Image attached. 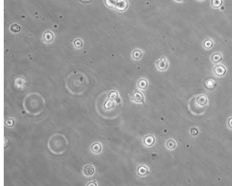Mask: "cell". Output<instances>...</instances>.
Returning a JSON list of instances; mask_svg holds the SVG:
<instances>
[{
    "mask_svg": "<svg viewBox=\"0 0 232 186\" xmlns=\"http://www.w3.org/2000/svg\"><path fill=\"white\" fill-rule=\"evenodd\" d=\"M91 151L94 154H99L102 151V146L101 143L95 142L91 144L90 147Z\"/></svg>",
    "mask_w": 232,
    "mask_h": 186,
    "instance_id": "obj_12",
    "label": "cell"
},
{
    "mask_svg": "<svg viewBox=\"0 0 232 186\" xmlns=\"http://www.w3.org/2000/svg\"><path fill=\"white\" fill-rule=\"evenodd\" d=\"M227 68L223 64H215L213 68V73L214 75L218 77H222L226 75L227 73Z\"/></svg>",
    "mask_w": 232,
    "mask_h": 186,
    "instance_id": "obj_4",
    "label": "cell"
},
{
    "mask_svg": "<svg viewBox=\"0 0 232 186\" xmlns=\"http://www.w3.org/2000/svg\"><path fill=\"white\" fill-rule=\"evenodd\" d=\"M223 59L222 54L219 52L214 53L210 56V60L212 63L215 64H219Z\"/></svg>",
    "mask_w": 232,
    "mask_h": 186,
    "instance_id": "obj_9",
    "label": "cell"
},
{
    "mask_svg": "<svg viewBox=\"0 0 232 186\" xmlns=\"http://www.w3.org/2000/svg\"><path fill=\"white\" fill-rule=\"evenodd\" d=\"M117 1V0H105V4L109 8L114 9Z\"/></svg>",
    "mask_w": 232,
    "mask_h": 186,
    "instance_id": "obj_22",
    "label": "cell"
},
{
    "mask_svg": "<svg viewBox=\"0 0 232 186\" xmlns=\"http://www.w3.org/2000/svg\"><path fill=\"white\" fill-rule=\"evenodd\" d=\"M82 172L84 176L89 177L94 176L95 172V169L91 164H86L83 167Z\"/></svg>",
    "mask_w": 232,
    "mask_h": 186,
    "instance_id": "obj_6",
    "label": "cell"
},
{
    "mask_svg": "<svg viewBox=\"0 0 232 186\" xmlns=\"http://www.w3.org/2000/svg\"><path fill=\"white\" fill-rule=\"evenodd\" d=\"M149 85L148 81L146 78H141L139 79L137 83L138 88L141 90H145Z\"/></svg>",
    "mask_w": 232,
    "mask_h": 186,
    "instance_id": "obj_14",
    "label": "cell"
},
{
    "mask_svg": "<svg viewBox=\"0 0 232 186\" xmlns=\"http://www.w3.org/2000/svg\"><path fill=\"white\" fill-rule=\"evenodd\" d=\"M10 29L12 33L18 34L21 31V27L17 23H14L11 25Z\"/></svg>",
    "mask_w": 232,
    "mask_h": 186,
    "instance_id": "obj_17",
    "label": "cell"
},
{
    "mask_svg": "<svg viewBox=\"0 0 232 186\" xmlns=\"http://www.w3.org/2000/svg\"><path fill=\"white\" fill-rule=\"evenodd\" d=\"M176 146H177V144H176L175 141L174 140H172V139L168 140L166 142V147H167V148L170 149V150H173V149H175L176 147Z\"/></svg>",
    "mask_w": 232,
    "mask_h": 186,
    "instance_id": "obj_20",
    "label": "cell"
},
{
    "mask_svg": "<svg viewBox=\"0 0 232 186\" xmlns=\"http://www.w3.org/2000/svg\"><path fill=\"white\" fill-rule=\"evenodd\" d=\"M68 145V141L62 134H56L50 137L47 146L50 151L55 155L64 153Z\"/></svg>",
    "mask_w": 232,
    "mask_h": 186,
    "instance_id": "obj_2",
    "label": "cell"
},
{
    "mask_svg": "<svg viewBox=\"0 0 232 186\" xmlns=\"http://www.w3.org/2000/svg\"><path fill=\"white\" fill-rule=\"evenodd\" d=\"M155 138L152 135H148L144 137L143 142L145 146L151 147L155 143Z\"/></svg>",
    "mask_w": 232,
    "mask_h": 186,
    "instance_id": "obj_10",
    "label": "cell"
},
{
    "mask_svg": "<svg viewBox=\"0 0 232 186\" xmlns=\"http://www.w3.org/2000/svg\"><path fill=\"white\" fill-rule=\"evenodd\" d=\"M129 6V0H117L114 9L120 12H123L128 9Z\"/></svg>",
    "mask_w": 232,
    "mask_h": 186,
    "instance_id": "obj_5",
    "label": "cell"
},
{
    "mask_svg": "<svg viewBox=\"0 0 232 186\" xmlns=\"http://www.w3.org/2000/svg\"><path fill=\"white\" fill-rule=\"evenodd\" d=\"M131 99L136 103H144V95L141 92L138 90H136L133 92Z\"/></svg>",
    "mask_w": 232,
    "mask_h": 186,
    "instance_id": "obj_7",
    "label": "cell"
},
{
    "mask_svg": "<svg viewBox=\"0 0 232 186\" xmlns=\"http://www.w3.org/2000/svg\"><path fill=\"white\" fill-rule=\"evenodd\" d=\"M214 45V41L211 38H207L204 40L202 46L205 50H210L213 48Z\"/></svg>",
    "mask_w": 232,
    "mask_h": 186,
    "instance_id": "obj_13",
    "label": "cell"
},
{
    "mask_svg": "<svg viewBox=\"0 0 232 186\" xmlns=\"http://www.w3.org/2000/svg\"><path fill=\"white\" fill-rule=\"evenodd\" d=\"M46 106L43 97L37 93L27 95L23 101V107L27 114L37 116L42 112Z\"/></svg>",
    "mask_w": 232,
    "mask_h": 186,
    "instance_id": "obj_1",
    "label": "cell"
},
{
    "mask_svg": "<svg viewBox=\"0 0 232 186\" xmlns=\"http://www.w3.org/2000/svg\"><path fill=\"white\" fill-rule=\"evenodd\" d=\"M149 172V170L148 168L144 165L140 166L137 169L138 175L140 176H145Z\"/></svg>",
    "mask_w": 232,
    "mask_h": 186,
    "instance_id": "obj_15",
    "label": "cell"
},
{
    "mask_svg": "<svg viewBox=\"0 0 232 186\" xmlns=\"http://www.w3.org/2000/svg\"><path fill=\"white\" fill-rule=\"evenodd\" d=\"M42 38L46 43H51L55 39V35L51 31H46L43 34Z\"/></svg>",
    "mask_w": 232,
    "mask_h": 186,
    "instance_id": "obj_11",
    "label": "cell"
},
{
    "mask_svg": "<svg viewBox=\"0 0 232 186\" xmlns=\"http://www.w3.org/2000/svg\"><path fill=\"white\" fill-rule=\"evenodd\" d=\"M215 85V81L213 78H208L205 82L206 87L208 89L214 88Z\"/></svg>",
    "mask_w": 232,
    "mask_h": 186,
    "instance_id": "obj_19",
    "label": "cell"
},
{
    "mask_svg": "<svg viewBox=\"0 0 232 186\" xmlns=\"http://www.w3.org/2000/svg\"><path fill=\"white\" fill-rule=\"evenodd\" d=\"M155 66L159 71H165L169 68V61L167 57L162 56L156 61L155 62Z\"/></svg>",
    "mask_w": 232,
    "mask_h": 186,
    "instance_id": "obj_3",
    "label": "cell"
},
{
    "mask_svg": "<svg viewBox=\"0 0 232 186\" xmlns=\"http://www.w3.org/2000/svg\"><path fill=\"white\" fill-rule=\"evenodd\" d=\"M223 3V0H211V6L214 9H218L222 5Z\"/></svg>",
    "mask_w": 232,
    "mask_h": 186,
    "instance_id": "obj_18",
    "label": "cell"
},
{
    "mask_svg": "<svg viewBox=\"0 0 232 186\" xmlns=\"http://www.w3.org/2000/svg\"><path fill=\"white\" fill-rule=\"evenodd\" d=\"M175 2H178V3H182L184 1V0H174Z\"/></svg>",
    "mask_w": 232,
    "mask_h": 186,
    "instance_id": "obj_24",
    "label": "cell"
},
{
    "mask_svg": "<svg viewBox=\"0 0 232 186\" xmlns=\"http://www.w3.org/2000/svg\"><path fill=\"white\" fill-rule=\"evenodd\" d=\"M6 123L7 125L8 126H13V124H14V121L11 119H7V120L6 122Z\"/></svg>",
    "mask_w": 232,
    "mask_h": 186,
    "instance_id": "obj_23",
    "label": "cell"
},
{
    "mask_svg": "<svg viewBox=\"0 0 232 186\" xmlns=\"http://www.w3.org/2000/svg\"><path fill=\"white\" fill-rule=\"evenodd\" d=\"M74 45L75 47L77 48H80L83 47L84 42L82 39L77 38L75 39L74 41Z\"/></svg>",
    "mask_w": 232,
    "mask_h": 186,
    "instance_id": "obj_21",
    "label": "cell"
},
{
    "mask_svg": "<svg viewBox=\"0 0 232 186\" xmlns=\"http://www.w3.org/2000/svg\"><path fill=\"white\" fill-rule=\"evenodd\" d=\"M144 52L143 50L140 48H136L131 52V57L135 61H139L144 56Z\"/></svg>",
    "mask_w": 232,
    "mask_h": 186,
    "instance_id": "obj_8",
    "label": "cell"
},
{
    "mask_svg": "<svg viewBox=\"0 0 232 186\" xmlns=\"http://www.w3.org/2000/svg\"><path fill=\"white\" fill-rule=\"evenodd\" d=\"M25 80L24 79V78H21H21L18 77L15 80V86L16 87H18V88H22L25 86Z\"/></svg>",
    "mask_w": 232,
    "mask_h": 186,
    "instance_id": "obj_16",
    "label": "cell"
},
{
    "mask_svg": "<svg viewBox=\"0 0 232 186\" xmlns=\"http://www.w3.org/2000/svg\"><path fill=\"white\" fill-rule=\"evenodd\" d=\"M197 1H205V0H197Z\"/></svg>",
    "mask_w": 232,
    "mask_h": 186,
    "instance_id": "obj_25",
    "label": "cell"
}]
</instances>
